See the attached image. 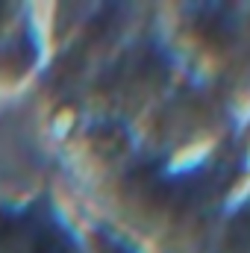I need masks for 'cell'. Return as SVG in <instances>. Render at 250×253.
Here are the masks:
<instances>
[{"label":"cell","mask_w":250,"mask_h":253,"mask_svg":"<svg viewBox=\"0 0 250 253\" xmlns=\"http://www.w3.org/2000/svg\"><path fill=\"white\" fill-rule=\"evenodd\" d=\"M230 248L233 251H250V209H245L230 230Z\"/></svg>","instance_id":"cell-1"}]
</instances>
